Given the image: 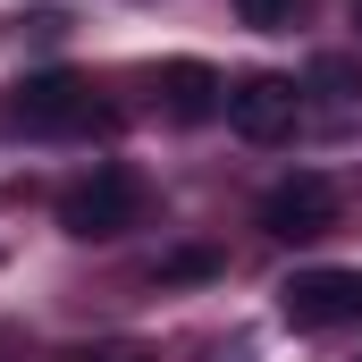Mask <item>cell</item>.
<instances>
[{
    "mask_svg": "<svg viewBox=\"0 0 362 362\" xmlns=\"http://www.w3.org/2000/svg\"><path fill=\"white\" fill-rule=\"evenodd\" d=\"M135 219H144V177L118 169V160H101L93 177H76L59 194V228H68L76 245H110V236H127Z\"/></svg>",
    "mask_w": 362,
    "mask_h": 362,
    "instance_id": "1",
    "label": "cell"
},
{
    "mask_svg": "<svg viewBox=\"0 0 362 362\" xmlns=\"http://www.w3.org/2000/svg\"><path fill=\"white\" fill-rule=\"evenodd\" d=\"M329 228H337V185L320 169H295V177H278L262 194V236H278V245H312Z\"/></svg>",
    "mask_w": 362,
    "mask_h": 362,
    "instance_id": "2",
    "label": "cell"
},
{
    "mask_svg": "<svg viewBox=\"0 0 362 362\" xmlns=\"http://www.w3.org/2000/svg\"><path fill=\"white\" fill-rule=\"evenodd\" d=\"M8 118L34 127V135H76V127H93L101 110H93V85L76 76V68H42V76H25V85L8 93Z\"/></svg>",
    "mask_w": 362,
    "mask_h": 362,
    "instance_id": "3",
    "label": "cell"
},
{
    "mask_svg": "<svg viewBox=\"0 0 362 362\" xmlns=\"http://www.w3.org/2000/svg\"><path fill=\"white\" fill-rule=\"evenodd\" d=\"M278 312L295 329H346L362 320V270H295L278 286Z\"/></svg>",
    "mask_w": 362,
    "mask_h": 362,
    "instance_id": "4",
    "label": "cell"
},
{
    "mask_svg": "<svg viewBox=\"0 0 362 362\" xmlns=\"http://www.w3.org/2000/svg\"><path fill=\"white\" fill-rule=\"evenodd\" d=\"M295 118H303V85H295V76H236V85H228V127H236L245 144L295 135Z\"/></svg>",
    "mask_w": 362,
    "mask_h": 362,
    "instance_id": "5",
    "label": "cell"
},
{
    "mask_svg": "<svg viewBox=\"0 0 362 362\" xmlns=\"http://www.w3.org/2000/svg\"><path fill=\"white\" fill-rule=\"evenodd\" d=\"M160 93H169V118H185V127H194V118H219V110H228V85H219V76H211L202 59H177V68L160 76Z\"/></svg>",
    "mask_w": 362,
    "mask_h": 362,
    "instance_id": "6",
    "label": "cell"
},
{
    "mask_svg": "<svg viewBox=\"0 0 362 362\" xmlns=\"http://www.w3.org/2000/svg\"><path fill=\"white\" fill-rule=\"evenodd\" d=\"M236 17L262 25V34H278V25H295V0H236Z\"/></svg>",
    "mask_w": 362,
    "mask_h": 362,
    "instance_id": "7",
    "label": "cell"
},
{
    "mask_svg": "<svg viewBox=\"0 0 362 362\" xmlns=\"http://www.w3.org/2000/svg\"><path fill=\"white\" fill-rule=\"evenodd\" d=\"M211 270H219L211 253H169V262H160V278H211Z\"/></svg>",
    "mask_w": 362,
    "mask_h": 362,
    "instance_id": "8",
    "label": "cell"
},
{
    "mask_svg": "<svg viewBox=\"0 0 362 362\" xmlns=\"http://www.w3.org/2000/svg\"><path fill=\"white\" fill-rule=\"evenodd\" d=\"M68 362H144V354H68Z\"/></svg>",
    "mask_w": 362,
    "mask_h": 362,
    "instance_id": "9",
    "label": "cell"
}]
</instances>
